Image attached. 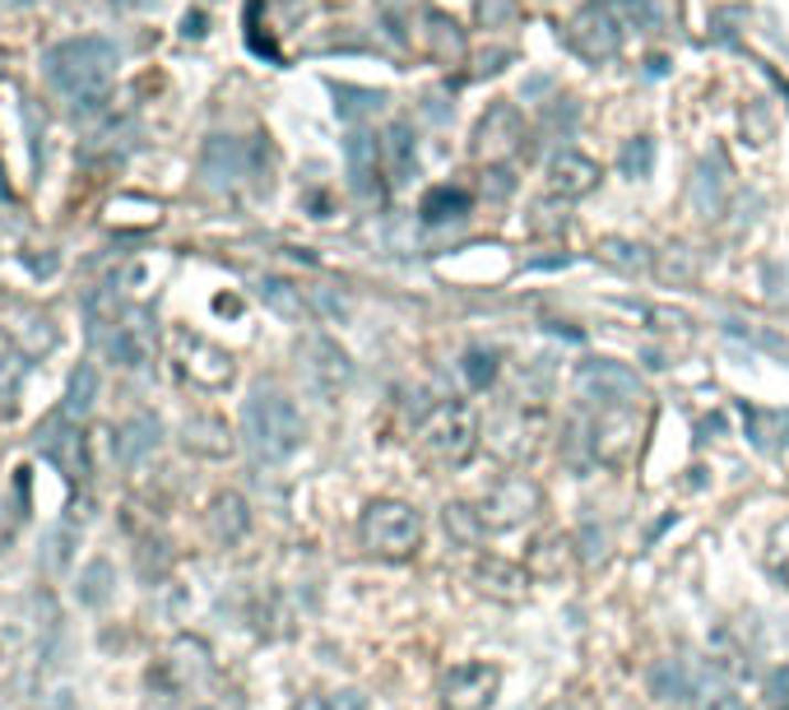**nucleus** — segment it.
<instances>
[{
  "label": "nucleus",
  "instance_id": "1",
  "mask_svg": "<svg viewBox=\"0 0 789 710\" xmlns=\"http://www.w3.org/2000/svg\"><path fill=\"white\" fill-rule=\"evenodd\" d=\"M47 75L71 103L94 107L107 98L111 75H117V47L107 37H71L61 47H52Z\"/></svg>",
  "mask_w": 789,
  "mask_h": 710
},
{
  "label": "nucleus",
  "instance_id": "2",
  "mask_svg": "<svg viewBox=\"0 0 789 710\" xmlns=\"http://www.w3.org/2000/svg\"><path fill=\"white\" fill-rule=\"evenodd\" d=\"M242 432H246V447H252L260 460L275 464V460H288L302 447V413L288 395L256 390L242 409Z\"/></svg>",
  "mask_w": 789,
  "mask_h": 710
},
{
  "label": "nucleus",
  "instance_id": "3",
  "mask_svg": "<svg viewBox=\"0 0 789 710\" xmlns=\"http://www.w3.org/2000/svg\"><path fill=\"white\" fill-rule=\"evenodd\" d=\"M414 451L427 470H460L479 451V418L469 405H437L414 432Z\"/></svg>",
  "mask_w": 789,
  "mask_h": 710
},
{
  "label": "nucleus",
  "instance_id": "4",
  "mask_svg": "<svg viewBox=\"0 0 789 710\" xmlns=\"http://www.w3.org/2000/svg\"><path fill=\"white\" fill-rule=\"evenodd\" d=\"M358 535H363V548L376 552V558L404 562V558H414L423 544V516L409 502L381 497L363 512V520H358Z\"/></svg>",
  "mask_w": 789,
  "mask_h": 710
},
{
  "label": "nucleus",
  "instance_id": "5",
  "mask_svg": "<svg viewBox=\"0 0 789 710\" xmlns=\"http://www.w3.org/2000/svg\"><path fill=\"white\" fill-rule=\"evenodd\" d=\"M539 506H544V493H539V483L525 478V474H511L502 478L492 493L473 506L479 512V525H483V535H502V529H515V525H525Z\"/></svg>",
  "mask_w": 789,
  "mask_h": 710
},
{
  "label": "nucleus",
  "instance_id": "6",
  "mask_svg": "<svg viewBox=\"0 0 789 710\" xmlns=\"http://www.w3.org/2000/svg\"><path fill=\"white\" fill-rule=\"evenodd\" d=\"M576 386L585 399H595L599 409H637L641 399H646V386H641V376L622 367V363H580L576 372Z\"/></svg>",
  "mask_w": 789,
  "mask_h": 710
},
{
  "label": "nucleus",
  "instance_id": "7",
  "mask_svg": "<svg viewBox=\"0 0 789 710\" xmlns=\"http://www.w3.org/2000/svg\"><path fill=\"white\" fill-rule=\"evenodd\" d=\"M502 692L498 664H456L441 678V710H488Z\"/></svg>",
  "mask_w": 789,
  "mask_h": 710
},
{
  "label": "nucleus",
  "instance_id": "8",
  "mask_svg": "<svg viewBox=\"0 0 789 710\" xmlns=\"http://www.w3.org/2000/svg\"><path fill=\"white\" fill-rule=\"evenodd\" d=\"M525 140V121L511 103H498L492 112L479 121L473 130V159H488V163H507L515 149Z\"/></svg>",
  "mask_w": 789,
  "mask_h": 710
},
{
  "label": "nucleus",
  "instance_id": "9",
  "mask_svg": "<svg viewBox=\"0 0 789 710\" xmlns=\"http://www.w3.org/2000/svg\"><path fill=\"white\" fill-rule=\"evenodd\" d=\"M590 447L604 464H631V455L641 451V428H637V409H604L595 423Z\"/></svg>",
  "mask_w": 789,
  "mask_h": 710
},
{
  "label": "nucleus",
  "instance_id": "10",
  "mask_svg": "<svg viewBox=\"0 0 789 710\" xmlns=\"http://www.w3.org/2000/svg\"><path fill=\"white\" fill-rule=\"evenodd\" d=\"M572 47L585 56V61H608L618 47H622V29H618V19L608 14V10H585L572 19Z\"/></svg>",
  "mask_w": 789,
  "mask_h": 710
},
{
  "label": "nucleus",
  "instance_id": "11",
  "mask_svg": "<svg viewBox=\"0 0 789 710\" xmlns=\"http://www.w3.org/2000/svg\"><path fill=\"white\" fill-rule=\"evenodd\" d=\"M177 358H182V372L195 386H228L233 381V358L223 348L195 340V335H177Z\"/></svg>",
  "mask_w": 789,
  "mask_h": 710
},
{
  "label": "nucleus",
  "instance_id": "12",
  "mask_svg": "<svg viewBox=\"0 0 789 710\" xmlns=\"http://www.w3.org/2000/svg\"><path fill=\"white\" fill-rule=\"evenodd\" d=\"M599 186V163L585 159L576 149H557L553 163H548V195L557 200H580Z\"/></svg>",
  "mask_w": 789,
  "mask_h": 710
},
{
  "label": "nucleus",
  "instance_id": "13",
  "mask_svg": "<svg viewBox=\"0 0 789 710\" xmlns=\"http://www.w3.org/2000/svg\"><path fill=\"white\" fill-rule=\"evenodd\" d=\"M344 159H349V176H353V191L363 200H381L386 195V186H381V144L376 136H367V130H349L344 140Z\"/></svg>",
  "mask_w": 789,
  "mask_h": 710
},
{
  "label": "nucleus",
  "instance_id": "14",
  "mask_svg": "<svg viewBox=\"0 0 789 710\" xmlns=\"http://www.w3.org/2000/svg\"><path fill=\"white\" fill-rule=\"evenodd\" d=\"M307 372H311V381L321 386V395H340L349 381H353V367H349V353L340 344H330V340H311L307 344Z\"/></svg>",
  "mask_w": 789,
  "mask_h": 710
},
{
  "label": "nucleus",
  "instance_id": "15",
  "mask_svg": "<svg viewBox=\"0 0 789 710\" xmlns=\"http://www.w3.org/2000/svg\"><path fill=\"white\" fill-rule=\"evenodd\" d=\"M473 581H479V590H488L492 599H507V604H515V599L525 594V585L534 581V575L525 567H515L507 558H488L473 567Z\"/></svg>",
  "mask_w": 789,
  "mask_h": 710
},
{
  "label": "nucleus",
  "instance_id": "16",
  "mask_svg": "<svg viewBox=\"0 0 789 710\" xmlns=\"http://www.w3.org/2000/svg\"><path fill=\"white\" fill-rule=\"evenodd\" d=\"M381 153H386V172L391 182H409L418 172V140H414V126L409 121H391L386 126V140H381Z\"/></svg>",
  "mask_w": 789,
  "mask_h": 710
},
{
  "label": "nucleus",
  "instance_id": "17",
  "mask_svg": "<svg viewBox=\"0 0 789 710\" xmlns=\"http://www.w3.org/2000/svg\"><path fill=\"white\" fill-rule=\"evenodd\" d=\"M525 571L534 575V581H562V575L572 571V539H562V535L539 539V544L530 548Z\"/></svg>",
  "mask_w": 789,
  "mask_h": 710
},
{
  "label": "nucleus",
  "instance_id": "18",
  "mask_svg": "<svg viewBox=\"0 0 789 710\" xmlns=\"http://www.w3.org/2000/svg\"><path fill=\"white\" fill-rule=\"evenodd\" d=\"M423 47L433 52L441 65H450V61H460L465 56V33L456 29V19H446L441 10H427L423 14Z\"/></svg>",
  "mask_w": 789,
  "mask_h": 710
},
{
  "label": "nucleus",
  "instance_id": "19",
  "mask_svg": "<svg viewBox=\"0 0 789 710\" xmlns=\"http://www.w3.org/2000/svg\"><path fill=\"white\" fill-rule=\"evenodd\" d=\"M246 525H252V516H246V502H242L237 493L214 497V506H210V529H214L218 544H237V539L246 535Z\"/></svg>",
  "mask_w": 789,
  "mask_h": 710
},
{
  "label": "nucleus",
  "instance_id": "20",
  "mask_svg": "<svg viewBox=\"0 0 789 710\" xmlns=\"http://www.w3.org/2000/svg\"><path fill=\"white\" fill-rule=\"evenodd\" d=\"M246 172V153H242V144L237 140H210V149H205V176L214 186H228V182H237V176Z\"/></svg>",
  "mask_w": 789,
  "mask_h": 710
},
{
  "label": "nucleus",
  "instance_id": "21",
  "mask_svg": "<svg viewBox=\"0 0 789 710\" xmlns=\"http://www.w3.org/2000/svg\"><path fill=\"white\" fill-rule=\"evenodd\" d=\"M111 358H117L121 367H149V353H153V335L145 325H117L111 330Z\"/></svg>",
  "mask_w": 789,
  "mask_h": 710
},
{
  "label": "nucleus",
  "instance_id": "22",
  "mask_svg": "<svg viewBox=\"0 0 789 710\" xmlns=\"http://www.w3.org/2000/svg\"><path fill=\"white\" fill-rule=\"evenodd\" d=\"M47 455H52V464H61V474H71L75 483L88 478V447L75 428H61V437L47 441Z\"/></svg>",
  "mask_w": 789,
  "mask_h": 710
},
{
  "label": "nucleus",
  "instance_id": "23",
  "mask_svg": "<svg viewBox=\"0 0 789 710\" xmlns=\"http://www.w3.org/2000/svg\"><path fill=\"white\" fill-rule=\"evenodd\" d=\"M469 214V195L460 186H433L423 195V218L427 224H446V218H465Z\"/></svg>",
  "mask_w": 789,
  "mask_h": 710
},
{
  "label": "nucleus",
  "instance_id": "24",
  "mask_svg": "<svg viewBox=\"0 0 789 710\" xmlns=\"http://www.w3.org/2000/svg\"><path fill=\"white\" fill-rule=\"evenodd\" d=\"M94 399H98V372L88 367V363H79L75 376H71V390H65V418L79 423V418L94 409Z\"/></svg>",
  "mask_w": 789,
  "mask_h": 710
},
{
  "label": "nucleus",
  "instance_id": "25",
  "mask_svg": "<svg viewBox=\"0 0 789 710\" xmlns=\"http://www.w3.org/2000/svg\"><path fill=\"white\" fill-rule=\"evenodd\" d=\"M260 298H265L269 312H279L284 321H302V316H307L302 288H292V283H284V279H265V283H260Z\"/></svg>",
  "mask_w": 789,
  "mask_h": 710
},
{
  "label": "nucleus",
  "instance_id": "26",
  "mask_svg": "<svg viewBox=\"0 0 789 710\" xmlns=\"http://www.w3.org/2000/svg\"><path fill=\"white\" fill-rule=\"evenodd\" d=\"M182 447L195 451V455H214V460H218V455L233 451V437L223 432V423H214V418H210V423H191V428H186Z\"/></svg>",
  "mask_w": 789,
  "mask_h": 710
},
{
  "label": "nucleus",
  "instance_id": "27",
  "mask_svg": "<svg viewBox=\"0 0 789 710\" xmlns=\"http://www.w3.org/2000/svg\"><path fill=\"white\" fill-rule=\"evenodd\" d=\"M158 447V423L153 418H135V423H126L121 432V460L135 464V460H145V451Z\"/></svg>",
  "mask_w": 789,
  "mask_h": 710
},
{
  "label": "nucleus",
  "instance_id": "28",
  "mask_svg": "<svg viewBox=\"0 0 789 710\" xmlns=\"http://www.w3.org/2000/svg\"><path fill=\"white\" fill-rule=\"evenodd\" d=\"M446 529H450V535H456L460 544H479V539H483L479 512H473L469 502H450V506H446Z\"/></svg>",
  "mask_w": 789,
  "mask_h": 710
},
{
  "label": "nucleus",
  "instance_id": "29",
  "mask_svg": "<svg viewBox=\"0 0 789 710\" xmlns=\"http://www.w3.org/2000/svg\"><path fill=\"white\" fill-rule=\"evenodd\" d=\"M334 107H340V117L344 121H353V117H367V112H376L381 103H386V94H372V88H334Z\"/></svg>",
  "mask_w": 789,
  "mask_h": 710
},
{
  "label": "nucleus",
  "instance_id": "30",
  "mask_svg": "<svg viewBox=\"0 0 789 710\" xmlns=\"http://www.w3.org/2000/svg\"><path fill=\"white\" fill-rule=\"evenodd\" d=\"M460 372H465V381H469L473 390H488L492 376H498V358H492V353H483V348H473V353H465Z\"/></svg>",
  "mask_w": 789,
  "mask_h": 710
},
{
  "label": "nucleus",
  "instance_id": "31",
  "mask_svg": "<svg viewBox=\"0 0 789 710\" xmlns=\"http://www.w3.org/2000/svg\"><path fill=\"white\" fill-rule=\"evenodd\" d=\"M655 692L660 697H679V701H687L692 697V678H687V669L683 664H664V669H655Z\"/></svg>",
  "mask_w": 789,
  "mask_h": 710
},
{
  "label": "nucleus",
  "instance_id": "32",
  "mask_svg": "<svg viewBox=\"0 0 789 710\" xmlns=\"http://www.w3.org/2000/svg\"><path fill=\"white\" fill-rule=\"evenodd\" d=\"M650 168H655V144H650L646 136H637L622 149V172L627 176H650Z\"/></svg>",
  "mask_w": 789,
  "mask_h": 710
},
{
  "label": "nucleus",
  "instance_id": "33",
  "mask_svg": "<svg viewBox=\"0 0 789 710\" xmlns=\"http://www.w3.org/2000/svg\"><path fill=\"white\" fill-rule=\"evenodd\" d=\"M771 567L789 581V525H780L771 535Z\"/></svg>",
  "mask_w": 789,
  "mask_h": 710
},
{
  "label": "nucleus",
  "instance_id": "34",
  "mask_svg": "<svg viewBox=\"0 0 789 710\" xmlns=\"http://www.w3.org/2000/svg\"><path fill=\"white\" fill-rule=\"evenodd\" d=\"M604 256L614 260V265H622V270H631V265H646L641 247H622V241H608V247H604Z\"/></svg>",
  "mask_w": 789,
  "mask_h": 710
},
{
  "label": "nucleus",
  "instance_id": "35",
  "mask_svg": "<svg viewBox=\"0 0 789 710\" xmlns=\"http://www.w3.org/2000/svg\"><path fill=\"white\" fill-rule=\"evenodd\" d=\"M706 710H743V701H738L734 692H715V697L706 701Z\"/></svg>",
  "mask_w": 789,
  "mask_h": 710
},
{
  "label": "nucleus",
  "instance_id": "36",
  "mask_svg": "<svg viewBox=\"0 0 789 710\" xmlns=\"http://www.w3.org/2000/svg\"><path fill=\"white\" fill-rule=\"evenodd\" d=\"M330 710H363V697H358V692H340V697H330Z\"/></svg>",
  "mask_w": 789,
  "mask_h": 710
},
{
  "label": "nucleus",
  "instance_id": "37",
  "mask_svg": "<svg viewBox=\"0 0 789 710\" xmlns=\"http://www.w3.org/2000/svg\"><path fill=\"white\" fill-rule=\"evenodd\" d=\"M479 14L483 19H498V14H511V6H507V0H479Z\"/></svg>",
  "mask_w": 789,
  "mask_h": 710
},
{
  "label": "nucleus",
  "instance_id": "38",
  "mask_svg": "<svg viewBox=\"0 0 789 710\" xmlns=\"http://www.w3.org/2000/svg\"><path fill=\"white\" fill-rule=\"evenodd\" d=\"M595 6H599V10H608V14H614V10H637L641 0H595Z\"/></svg>",
  "mask_w": 789,
  "mask_h": 710
},
{
  "label": "nucleus",
  "instance_id": "39",
  "mask_svg": "<svg viewBox=\"0 0 789 710\" xmlns=\"http://www.w3.org/2000/svg\"><path fill=\"white\" fill-rule=\"evenodd\" d=\"M200 710H210V706H200Z\"/></svg>",
  "mask_w": 789,
  "mask_h": 710
}]
</instances>
